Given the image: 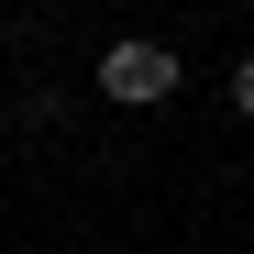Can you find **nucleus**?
Returning a JSON list of instances; mask_svg holds the SVG:
<instances>
[{"mask_svg": "<svg viewBox=\"0 0 254 254\" xmlns=\"http://www.w3.org/2000/svg\"><path fill=\"white\" fill-rule=\"evenodd\" d=\"M100 100H111V111H155V100H177V45L122 33V45L100 56Z\"/></svg>", "mask_w": 254, "mask_h": 254, "instance_id": "f257e3e1", "label": "nucleus"}, {"mask_svg": "<svg viewBox=\"0 0 254 254\" xmlns=\"http://www.w3.org/2000/svg\"><path fill=\"white\" fill-rule=\"evenodd\" d=\"M232 122H254V56L232 66Z\"/></svg>", "mask_w": 254, "mask_h": 254, "instance_id": "f03ea898", "label": "nucleus"}]
</instances>
